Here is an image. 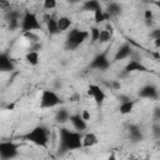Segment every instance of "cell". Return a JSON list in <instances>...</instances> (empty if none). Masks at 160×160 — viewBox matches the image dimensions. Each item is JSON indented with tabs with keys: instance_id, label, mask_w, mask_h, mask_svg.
<instances>
[{
	"instance_id": "8992f818",
	"label": "cell",
	"mask_w": 160,
	"mask_h": 160,
	"mask_svg": "<svg viewBox=\"0 0 160 160\" xmlns=\"http://www.w3.org/2000/svg\"><path fill=\"white\" fill-rule=\"evenodd\" d=\"M19 154V145L14 141H0V160H12Z\"/></svg>"
},
{
	"instance_id": "30bf717a",
	"label": "cell",
	"mask_w": 160,
	"mask_h": 160,
	"mask_svg": "<svg viewBox=\"0 0 160 160\" xmlns=\"http://www.w3.org/2000/svg\"><path fill=\"white\" fill-rule=\"evenodd\" d=\"M15 69L12 59L6 54L1 52L0 54V72H10Z\"/></svg>"
},
{
	"instance_id": "d6986e66",
	"label": "cell",
	"mask_w": 160,
	"mask_h": 160,
	"mask_svg": "<svg viewBox=\"0 0 160 160\" xmlns=\"http://www.w3.org/2000/svg\"><path fill=\"white\" fill-rule=\"evenodd\" d=\"M46 29H48V32H49L50 35L60 34V31H59V29H58L56 19H54V18H50L49 20H46Z\"/></svg>"
},
{
	"instance_id": "ac0fdd59",
	"label": "cell",
	"mask_w": 160,
	"mask_h": 160,
	"mask_svg": "<svg viewBox=\"0 0 160 160\" xmlns=\"http://www.w3.org/2000/svg\"><path fill=\"white\" fill-rule=\"evenodd\" d=\"M134 105H135V102H134L132 100H124V101L120 104V106H119L120 114H121V115H128V114H130V112L134 110Z\"/></svg>"
},
{
	"instance_id": "d6a6232c",
	"label": "cell",
	"mask_w": 160,
	"mask_h": 160,
	"mask_svg": "<svg viewBox=\"0 0 160 160\" xmlns=\"http://www.w3.org/2000/svg\"><path fill=\"white\" fill-rule=\"evenodd\" d=\"M144 160H150V159H149V158H145V159H144Z\"/></svg>"
},
{
	"instance_id": "603a6c76",
	"label": "cell",
	"mask_w": 160,
	"mask_h": 160,
	"mask_svg": "<svg viewBox=\"0 0 160 160\" xmlns=\"http://www.w3.org/2000/svg\"><path fill=\"white\" fill-rule=\"evenodd\" d=\"M111 36H112V32H110L109 30H106V29H100V35H99V42H108L110 39H111Z\"/></svg>"
},
{
	"instance_id": "ba28073f",
	"label": "cell",
	"mask_w": 160,
	"mask_h": 160,
	"mask_svg": "<svg viewBox=\"0 0 160 160\" xmlns=\"http://www.w3.org/2000/svg\"><path fill=\"white\" fill-rule=\"evenodd\" d=\"M88 95H89L90 98H92V100H94L98 105H101V104L105 101V99H106L105 91H104L99 85H96V84H90V85L88 86Z\"/></svg>"
},
{
	"instance_id": "8fae6325",
	"label": "cell",
	"mask_w": 160,
	"mask_h": 160,
	"mask_svg": "<svg viewBox=\"0 0 160 160\" xmlns=\"http://www.w3.org/2000/svg\"><path fill=\"white\" fill-rule=\"evenodd\" d=\"M69 120L72 124L74 130H76L79 132H82L84 130L88 129V122L85 120H82V118L80 116V114H72V115H70Z\"/></svg>"
},
{
	"instance_id": "7c38bea8",
	"label": "cell",
	"mask_w": 160,
	"mask_h": 160,
	"mask_svg": "<svg viewBox=\"0 0 160 160\" xmlns=\"http://www.w3.org/2000/svg\"><path fill=\"white\" fill-rule=\"evenodd\" d=\"M131 54H132V50H131L130 45H128V44H122V45L116 50V52H115V55H114V60L118 61V60L128 59V58L131 56Z\"/></svg>"
},
{
	"instance_id": "9c48e42d",
	"label": "cell",
	"mask_w": 160,
	"mask_h": 160,
	"mask_svg": "<svg viewBox=\"0 0 160 160\" xmlns=\"http://www.w3.org/2000/svg\"><path fill=\"white\" fill-rule=\"evenodd\" d=\"M139 96L144 99H150V100H156L159 98L158 88L154 85H145L139 90Z\"/></svg>"
},
{
	"instance_id": "44dd1931",
	"label": "cell",
	"mask_w": 160,
	"mask_h": 160,
	"mask_svg": "<svg viewBox=\"0 0 160 160\" xmlns=\"http://www.w3.org/2000/svg\"><path fill=\"white\" fill-rule=\"evenodd\" d=\"M82 8H84V10H88V11H92V12H94V11H96L98 9H100L101 5H100V2L96 1V0H90V1L84 2Z\"/></svg>"
},
{
	"instance_id": "5b68a950",
	"label": "cell",
	"mask_w": 160,
	"mask_h": 160,
	"mask_svg": "<svg viewBox=\"0 0 160 160\" xmlns=\"http://www.w3.org/2000/svg\"><path fill=\"white\" fill-rule=\"evenodd\" d=\"M64 101L61 99V96L58 95V92H55L54 90L50 89H44L40 96V108L41 109H52L56 108L59 105H61Z\"/></svg>"
},
{
	"instance_id": "83f0119b",
	"label": "cell",
	"mask_w": 160,
	"mask_h": 160,
	"mask_svg": "<svg viewBox=\"0 0 160 160\" xmlns=\"http://www.w3.org/2000/svg\"><path fill=\"white\" fill-rule=\"evenodd\" d=\"M24 36H25L26 39H30L32 44H36V41L39 40V38H38V35H35L34 32H25V34H24ZM30 40H29V41H30Z\"/></svg>"
},
{
	"instance_id": "277c9868",
	"label": "cell",
	"mask_w": 160,
	"mask_h": 160,
	"mask_svg": "<svg viewBox=\"0 0 160 160\" xmlns=\"http://www.w3.org/2000/svg\"><path fill=\"white\" fill-rule=\"evenodd\" d=\"M88 38H89V31L75 28L69 31L66 40H65V46L68 50H76Z\"/></svg>"
},
{
	"instance_id": "4316f807",
	"label": "cell",
	"mask_w": 160,
	"mask_h": 160,
	"mask_svg": "<svg viewBox=\"0 0 160 160\" xmlns=\"http://www.w3.org/2000/svg\"><path fill=\"white\" fill-rule=\"evenodd\" d=\"M56 5H58V2H56L55 0H45V1L42 2L44 9H46V10H52V9L56 8Z\"/></svg>"
},
{
	"instance_id": "d4e9b609",
	"label": "cell",
	"mask_w": 160,
	"mask_h": 160,
	"mask_svg": "<svg viewBox=\"0 0 160 160\" xmlns=\"http://www.w3.org/2000/svg\"><path fill=\"white\" fill-rule=\"evenodd\" d=\"M120 10H121V8L119 6V4L111 2V4L109 5V8H108L106 14H108L109 16H110V15H118V14H120Z\"/></svg>"
},
{
	"instance_id": "9a60e30c",
	"label": "cell",
	"mask_w": 160,
	"mask_h": 160,
	"mask_svg": "<svg viewBox=\"0 0 160 160\" xmlns=\"http://www.w3.org/2000/svg\"><path fill=\"white\" fill-rule=\"evenodd\" d=\"M25 60L29 65L31 66H36L40 62V54L38 50H31L29 49V51L25 54Z\"/></svg>"
},
{
	"instance_id": "484cf974",
	"label": "cell",
	"mask_w": 160,
	"mask_h": 160,
	"mask_svg": "<svg viewBox=\"0 0 160 160\" xmlns=\"http://www.w3.org/2000/svg\"><path fill=\"white\" fill-rule=\"evenodd\" d=\"M130 138H131L134 141H139V140H141L142 135H141V131L139 130V128H136V126H131V129H130Z\"/></svg>"
},
{
	"instance_id": "e0dca14e",
	"label": "cell",
	"mask_w": 160,
	"mask_h": 160,
	"mask_svg": "<svg viewBox=\"0 0 160 160\" xmlns=\"http://www.w3.org/2000/svg\"><path fill=\"white\" fill-rule=\"evenodd\" d=\"M21 16H22V15H20V14L16 12V11H10V14H9V20H8L10 29H16V28L20 26Z\"/></svg>"
},
{
	"instance_id": "2e32d148",
	"label": "cell",
	"mask_w": 160,
	"mask_h": 160,
	"mask_svg": "<svg viewBox=\"0 0 160 160\" xmlns=\"http://www.w3.org/2000/svg\"><path fill=\"white\" fill-rule=\"evenodd\" d=\"M81 141H82V148H91V146H94V145L98 144L99 139H98L96 134H94V132H86L82 136V140Z\"/></svg>"
},
{
	"instance_id": "5bb4252c",
	"label": "cell",
	"mask_w": 160,
	"mask_h": 160,
	"mask_svg": "<svg viewBox=\"0 0 160 160\" xmlns=\"http://www.w3.org/2000/svg\"><path fill=\"white\" fill-rule=\"evenodd\" d=\"M56 22H58L59 31L62 32V31H66V30L70 29V26L72 25V19L69 18V16H66V15H62L59 19H56Z\"/></svg>"
},
{
	"instance_id": "cb8c5ba5",
	"label": "cell",
	"mask_w": 160,
	"mask_h": 160,
	"mask_svg": "<svg viewBox=\"0 0 160 160\" xmlns=\"http://www.w3.org/2000/svg\"><path fill=\"white\" fill-rule=\"evenodd\" d=\"M99 35H100V28L99 26H91L89 30V36L91 39V42H96L99 40Z\"/></svg>"
},
{
	"instance_id": "6da1fadb",
	"label": "cell",
	"mask_w": 160,
	"mask_h": 160,
	"mask_svg": "<svg viewBox=\"0 0 160 160\" xmlns=\"http://www.w3.org/2000/svg\"><path fill=\"white\" fill-rule=\"evenodd\" d=\"M82 135L76 130H71L69 128L59 129V146L58 154L64 155L69 151H75L82 149Z\"/></svg>"
},
{
	"instance_id": "52a82bcc",
	"label": "cell",
	"mask_w": 160,
	"mask_h": 160,
	"mask_svg": "<svg viewBox=\"0 0 160 160\" xmlns=\"http://www.w3.org/2000/svg\"><path fill=\"white\" fill-rule=\"evenodd\" d=\"M109 66H110V59L106 52L98 54L90 62V68L94 70H99V71H105L109 69Z\"/></svg>"
},
{
	"instance_id": "f546056e",
	"label": "cell",
	"mask_w": 160,
	"mask_h": 160,
	"mask_svg": "<svg viewBox=\"0 0 160 160\" xmlns=\"http://www.w3.org/2000/svg\"><path fill=\"white\" fill-rule=\"evenodd\" d=\"M145 20L151 21L152 20V11L151 10H145Z\"/></svg>"
},
{
	"instance_id": "7402d4cb",
	"label": "cell",
	"mask_w": 160,
	"mask_h": 160,
	"mask_svg": "<svg viewBox=\"0 0 160 160\" xmlns=\"http://www.w3.org/2000/svg\"><path fill=\"white\" fill-rule=\"evenodd\" d=\"M70 118V114L66 109H60L58 112H56V121L58 122H66Z\"/></svg>"
},
{
	"instance_id": "7a4b0ae2",
	"label": "cell",
	"mask_w": 160,
	"mask_h": 160,
	"mask_svg": "<svg viewBox=\"0 0 160 160\" xmlns=\"http://www.w3.org/2000/svg\"><path fill=\"white\" fill-rule=\"evenodd\" d=\"M22 139L36 145V146L48 149V146H49V130H48V128H45L42 125H36L35 128L29 130L22 136Z\"/></svg>"
},
{
	"instance_id": "4fadbf2b",
	"label": "cell",
	"mask_w": 160,
	"mask_h": 160,
	"mask_svg": "<svg viewBox=\"0 0 160 160\" xmlns=\"http://www.w3.org/2000/svg\"><path fill=\"white\" fill-rule=\"evenodd\" d=\"M125 71L126 72H132V71H140V72H146L149 71L148 68L145 65H142L140 61L138 60H130L128 62V65L125 66Z\"/></svg>"
},
{
	"instance_id": "4dcf8cb0",
	"label": "cell",
	"mask_w": 160,
	"mask_h": 160,
	"mask_svg": "<svg viewBox=\"0 0 160 160\" xmlns=\"http://www.w3.org/2000/svg\"><path fill=\"white\" fill-rule=\"evenodd\" d=\"M108 160H116V155H115V152H111V154L109 155Z\"/></svg>"
},
{
	"instance_id": "1f68e13d",
	"label": "cell",
	"mask_w": 160,
	"mask_h": 160,
	"mask_svg": "<svg viewBox=\"0 0 160 160\" xmlns=\"http://www.w3.org/2000/svg\"><path fill=\"white\" fill-rule=\"evenodd\" d=\"M6 109H8V110H9V109H10V110H11V109H14V104H11V105H8V106H6Z\"/></svg>"
},
{
	"instance_id": "f1b7e54d",
	"label": "cell",
	"mask_w": 160,
	"mask_h": 160,
	"mask_svg": "<svg viewBox=\"0 0 160 160\" xmlns=\"http://www.w3.org/2000/svg\"><path fill=\"white\" fill-rule=\"evenodd\" d=\"M80 116H81V118H82V120H85L86 122L91 119V115H90V112H89L88 110H82V111L80 112Z\"/></svg>"
},
{
	"instance_id": "3957f363",
	"label": "cell",
	"mask_w": 160,
	"mask_h": 160,
	"mask_svg": "<svg viewBox=\"0 0 160 160\" xmlns=\"http://www.w3.org/2000/svg\"><path fill=\"white\" fill-rule=\"evenodd\" d=\"M20 29L24 34L25 32H34L36 30H41V22L39 21L38 16L32 11L25 10L22 16H21Z\"/></svg>"
},
{
	"instance_id": "ffe728a7",
	"label": "cell",
	"mask_w": 160,
	"mask_h": 160,
	"mask_svg": "<svg viewBox=\"0 0 160 160\" xmlns=\"http://www.w3.org/2000/svg\"><path fill=\"white\" fill-rule=\"evenodd\" d=\"M108 19H109V15H108L106 11H104L101 8L98 9L96 11H94V20H95V24H96V25L104 22V21L108 20Z\"/></svg>"
}]
</instances>
